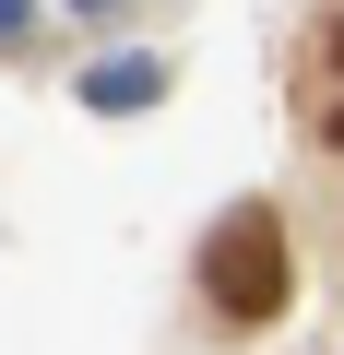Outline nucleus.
<instances>
[{"mask_svg":"<svg viewBox=\"0 0 344 355\" xmlns=\"http://www.w3.org/2000/svg\"><path fill=\"white\" fill-rule=\"evenodd\" d=\"M202 284H214V308H226V320H273V308H285L297 261H285V225H273V202H238V214L214 225V249H202Z\"/></svg>","mask_w":344,"mask_h":355,"instance_id":"obj_1","label":"nucleus"},{"mask_svg":"<svg viewBox=\"0 0 344 355\" xmlns=\"http://www.w3.org/2000/svg\"><path fill=\"white\" fill-rule=\"evenodd\" d=\"M154 95H166L154 60H95V71H83V107H154Z\"/></svg>","mask_w":344,"mask_h":355,"instance_id":"obj_2","label":"nucleus"},{"mask_svg":"<svg viewBox=\"0 0 344 355\" xmlns=\"http://www.w3.org/2000/svg\"><path fill=\"white\" fill-rule=\"evenodd\" d=\"M320 142H344V24H332V60H320Z\"/></svg>","mask_w":344,"mask_h":355,"instance_id":"obj_3","label":"nucleus"},{"mask_svg":"<svg viewBox=\"0 0 344 355\" xmlns=\"http://www.w3.org/2000/svg\"><path fill=\"white\" fill-rule=\"evenodd\" d=\"M24 24H36V0H0V36H24Z\"/></svg>","mask_w":344,"mask_h":355,"instance_id":"obj_4","label":"nucleus"}]
</instances>
